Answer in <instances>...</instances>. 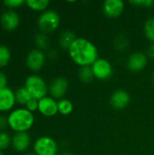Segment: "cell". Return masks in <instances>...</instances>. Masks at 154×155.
<instances>
[{
  "label": "cell",
  "mask_w": 154,
  "mask_h": 155,
  "mask_svg": "<svg viewBox=\"0 0 154 155\" xmlns=\"http://www.w3.org/2000/svg\"><path fill=\"white\" fill-rule=\"evenodd\" d=\"M147 55L152 58L154 59V44H151V45L148 47V50H147Z\"/></svg>",
  "instance_id": "31"
},
{
  "label": "cell",
  "mask_w": 154,
  "mask_h": 155,
  "mask_svg": "<svg viewBox=\"0 0 154 155\" xmlns=\"http://www.w3.org/2000/svg\"><path fill=\"white\" fill-rule=\"evenodd\" d=\"M3 5L9 10H15L23 5H25V0H5L3 2Z\"/></svg>",
  "instance_id": "26"
},
{
  "label": "cell",
  "mask_w": 154,
  "mask_h": 155,
  "mask_svg": "<svg viewBox=\"0 0 154 155\" xmlns=\"http://www.w3.org/2000/svg\"><path fill=\"white\" fill-rule=\"evenodd\" d=\"M0 15H1V13H0Z\"/></svg>",
  "instance_id": "37"
},
{
  "label": "cell",
  "mask_w": 154,
  "mask_h": 155,
  "mask_svg": "<svg viewBox=\"0 0 154 155\" xmlns=\"http://www.w3.org/2000/svg\"><path fill=\"white\" fill-rule=\"evenodd\" d=\"M58 106V113L63 115L70 114L74 110V104L68 99H61L57 102Z\"/></svg>",
  "instance_id": "22"
},
{
  "label": "cell",
  "mask_w": 154,
  "mask_h": 155,
  "mask_svg": "<svg viewBox=\"0 0 154 155\" xmlns=\"http://www.w3.org/2000/svg\"><path fill=\"white\" fill-rule=\"evenodd\" d=\"M8 128L15 134L28 133L34 124V115L25 107L15 108L7 115Z\"/></svg>",
  "instance_id": "2"
},
{
  "label": "cell",
  "mask_w": 154,
  "mask_h": 155,
  "mask_svg": "<svg viewBox=\"0 0 154 155\" xmlns=\"http://www.w3.org/2000/svg\"><path fill=\"white\" fill-rule=\"evenodd\" d=\"M15 104V91L8 86L0 89V114H9L14 110Z\"/></svg>",
  "instance_id": "9"
},
{
  "label": "cell",
  "mask_w": 154,
  "mask_h": 155,
  "mask_svg": "<svg viewBox=\"0 0 154 155\" xmlns=\"http://www.w3.org/2000/svg\"><path fill=\"white\" fill-rule=\"evenodd\" d=\"M68 81L63 76L55 77L48 86V92L54 99H63L68 90Z\"/></svg>",
  "instance_id": "10"
},
{
  "label": "cell",
  "mask_w": 154,
  "mask_h": 155,
  "mask_svg": "<svg viewBox=\"0 0 154 155\" xmlns=\"http://www.w3.org/2000/svg\"><path fill=\"white\" fill-rule=\"evenodd\" d=\"M60 15L54 10H45L41 13L37 19V25L41 33L50 34L59 27L60 25Z\"/></svg>",
  "instance_id": "4"
},
{
  "label": "cell",
  "mask_w": 154,
  "mask_h": 155,
  "mask_svg": "<svg viewBox=\"0 0 154 155\" xmlns=\"http://www.w3.org/2000/svg\"><path fill=\"white\" fill-rule=\"evenodd\" d=\"M15 96L16 104H18L20 105H24V106H25L26 104L32 99L31 94H29V92L26 90V88L25 86L18 87L15 91Z\"/></svg>",
  "instance_id": "17"
},
{
  "label": "cell",
  "mask_w": 154,
  "mask_h": 155,
  "mask_svg": "<svg viewBox=\"0 0 154 155\" xmlns=\"http://www.w3.org/2000/svg\"><path fill=\"white\" fill-rule=\"evenodd\" d=\"M61 155H74L72 153H70V152H64V153H63Z\"/></svg>",
  "instance_id": "33"
},
{
  "label": "cell",
  "mask_w": 154,
  "mask_h": 155,
  "mask_svg": "<svg viewBox=\"0 0 154 155\" xmlns=\"http://www.w3.org/2000/svg\"><path fill=\"white\" fill-rule=\"evenodd\" d=\"M0 155H4V153H3V151H1V150H0Z\"/></svg>",
  "instance_id": "35"
},
{
  "label": "cell",
  "mask_w": 154,
  "mask_h": 155,
  "mask_svg": "<svg viewBox=\"0 0 154 155\" xmlns=\"http://www.w3.org/2000/svg\"><path fill=\"white\" fill-rule=\"evenodd\" d=\"M34 44H35L37 49L44 52V50H47L49 48L50 39H49V37H48V35L46 34L38 33L34 36Z\"/></svg>",
  "instance_id": "20"
},
{
  "label": "cell",
  "mask_w": 154,
  "mask_h": 155,
  "mask_svg": "<svg viewBox=\"0 0 154 155\" xmlns=\"http://www.w3.org/2000/svg\"><path fill=\"white\" fill-rule=\"evenodd\" d=\"M7 83H8V79L6 74L0 70V89L7 87Z\"/></svg>",
  "instance_id": "30"
},
{
  "label": "cell",
  "mask_w": 154,
  "mask_h": 155,
  "mask_svg": "<svg viewBox=\"0 0 154 155\" xmlns=\"http://www.w3.org/2000/svg\"><path fill=\"white\" fill-rule=\"evenodd\" d=\"M48 57H49L50 59H54V58H56V52H55V50H49Z\"/></svg>",
  "instance_id": "32"
},
{
  "label": "cell",
  "mask_w": 154,
  "mask_h": 155,
  "mask_svg": "<svg viewBox=\"0 0 154 155\" xmlns=\"http://www.w3.org/2000/svg\"><path fill=\"white\" fill-rule=\"evenodd\" d=\"M75 40V34L71 30H65L59 36V45L63 49L69 50V48Z\"/></svg>",
  "instance_id": "16"
},
{
  "label": "cell",
  "mask_w": 154,
  "mask_h": 155,
  "mask_svg": "<svg viewBox=\"0 0 154 155\" xmlns=\"http://www.w3.org/2000/svg\"><path fill=\"white\" fill-rule=\"evenodd\" d=\"M31 143V136L28 133H16L12 136L11 146L15 152L23 153L29 149Z\"/></svg>",
  "instance_id": "12"
},
{
  "label": "cell",
  "mask_w": 154,
  "mask_h": 155,
  "mask_svg": "<svg viewBox=\"0 0 154 155\" xmlns=\"http://www.w3.org/2000/svg\"><path fill=\"white\" fill-rule=\"evenodd\" d=\"M1 27L7 32H13L16 30L20 25V15L15 10L6 9L0 15Z\"/></svg>",
  "instance_id": "7"
},
{
  "label": "cell",
  "mask_w": 154,
  "mask_h": 155,
  "mask_svg": "<svg viewBox=\"0 0 154 155\" xmlns=\"http://www.w3.org/2000/svg\"><path fill=\"white\" fill-rule=\"evenodd\" d=\"M78 77L81 82L88 84L93 81L94 78V74L92 69V66H84L81 67L79 72H78Z\"/></svg>",
  "instance_id": "21"
},
{
  "label": "cell",
  "mask_w": 154,
  "mask_h": 155,
  "mask_svg": "<svg viewBox=\"0 0 154 155\" xmlns=\"http://www.w3.org/2000/svg\"><path fill=\"white\" fill-rule=\"evenodd\" d=\"M12 145V136L6 132H0V150L5 151Z\"/></svg>",
  "instance_id": "24"
},
{
  "label": "cell",
  "mask_w": 154,
  "mask_h": 155,
  "mask_svg": "<svg viewBox=\"0 0 154 155\" xmlns=\"http://www.w3.org/2000/svg\"><path fill=\"white\" fill-rule=\"evenodd\" d=\"M144 34L145 36L154 44V18L148 19L144 24Z\"/></svg>",
  "instance_id": "25"
},
{
  "label": "cell",
  "mask_w": 154,
  "mask_h": 155,
  "mask_svg": "<svg viewBox=\"0 0 154 155\" xmlns=\"http://www.w3.org/2000/svg\"><path fill=\"white\" fill-rule=\"evenodd\" d=\"M152 79H153V83H154V73H153V75H152Z\"/></svg>",
  "instance_id": "36"
},
{
  "label": "cell",
  "mask_w": 154,
  "mask_h": 155,
  "mask_svg": "<svg viewBox=\"0 0 154 155\" xmlns=\"http://www.w3.org/2000/svg\"><path fill=\"white\" fill-rule=\"evenodd\" d=\"M71 59L81 67L92 66L98 59V50L93 43L85 38H76L68 50Z\"/></svg>",
  "instance_id": "1"
},
{
  "label": "cell",
  "mask_w": 154,
  "mask_h": 155,
  "mask_svg": "<svg viewBox=\"0 0 154 155\" xmlns=\"http://www.w3.org/2000/svg\"><path fill=\"white\" fill-rule=\"evenodd\" d=\"M130 103V94L124 90H117L113 93L110 98V104L115 110L125 109Z\"/></svg>",
  "instance_id": "15"
},
{
  "label": "cell",
  "mask_w": 154,
  "mask_h": 155,
  "mask_svg": "<svg viewBox=\"0 0 154 155\" xmlns=\"http://www.w3.org/2000/svg\"><path fill=\"white\" fill-rule=\"evenodd\" d=\"M46 56L44 53L37 48L32 49L28 52L25 57V64L27 68L35 73L40 71L45 64Z\"/></svg>",
  "instance_id": "6"
},
{
  "label": "cell",
  "mask_w": 154,
  "mask_h": 155,
  "mask_svg": "<svg viewBox=\"0 0 154 155\" xmlns=\"http://www.w3.org/2000/svg\"><path fill=\"white\" fill-rule=\"evenodd\" d=\"M34 153L35 155H57L58 145L57 143L50 136L38 137L33 145Z\"/></svg>",
  "instance_id": "5"
},
{
  "label": "cell",
  "mask_w": 154,
  "mask_h": 155,
  "mask_svg": "<svg viewBox=\"0 0 154 155\" xmlns=\"http://www.w3.org/2000/svg\"><path fill=\"white\" fill-rule=\"evenodd\" d=\"M25 107L29 112H31V113L34 114L35 111H38V100L32 98V99L26 104V105H25Z\"/></svg>",
  "instance_id": "28"
},
{
  "label": "cell",
  "mask_w": 154,
  "mask_h": 155,
  "mask_svg": "<svg viewBox=\"0 0 154 155\" xmlns=\"http://www.w3.org/2000/svg\"><path fill=\"white\" fill-rule=\"evenodd\" d=\"M12 58L10 48L5 45H0V70L8 65Z\"/></svg>",
  "instance_id": "19"
},
{
  "label": "cell",
  "mask_w": 154,
  "mask_h": 155,
  "mask_svg": "<svg viewBox=\"0 0 154 155\" xmlns=\"http://www.w3.org/2000/svg\"><path fill=\"white\" fill-rule=\"evenodd\" d=\"M26 90L31 94L32 98L36 100H41L42 98L47 96L48 93V86L46 82L43 77L38 74H33L27 76L24 85Z\"/></svg>",
  "instance_id": "3"
},
{
  "label": "cell",
  "mask_w": 154,
  "mask_h": 155,
  "mask_svg": "<svg viewBox=\"0 0 154 155\" xmlns=\"http://www.w3.org/2000/svg\"><path fill=\"white\" fill-rule=\"evenodd\" d=\"M38 111L45 117H53L58 113L57 102L51 96H45L38 101Z\"/></svg>",
  "instance_id": "13"
},
{
  "label": "cell",
  "mask_w": 154,
  "mask_h": 155,
  "mask_svg": "<svg viewBox=\"0 0 154 155\" xmlns=\"http://www.w3.org/2000/svg\"><path fill=\"white\" fill-rule=\"evenodd\" d=\"M50 2L48 0H26L25 5L35 12H44L48 7Z\"/></svg>",
  "instance_id": "18"
},
{
  "label": "cell",
  "mask_w": 154,
  "mask_h": 155,
  "mask_svg": "<svg viewBox=\"0 0 154 155\" xmlns=\"http://www.w3.org/2000/svg\"><path fill=\"white\" fill-rule=\"evenodd\" d=\"M113 45H114V47H115L116 50H118L120 52H123V51L127 49L128 45H129V41H128V39L126 38V36L124 35L120 34V35H117L115 36Z\"/></svg>",
  "instance_id": "23"
},
{
  "label": "cell",
  "mask_w": 154,
  "mask_h": 155,
  "mask_svg": "<svg viewBox=\"0 0 154 155\" xmlns=\"http://www.w3.org/2000/svg\"><path fill=\"white\" fill-rule=\"evenodd\" d=\"M7 127H8L7 116L4 115L3 114H0V132L5 131Z\"/></svg>",
  "instance_id": "29"
},
{
  "label": "cell",
  "mask_w": 154,
  "mask_h": 155,
  "mask_svg": "<svg viewBox=\"0 0 154 155\" xmlns=\"http://www.w3.org/2000/svg\"><path fill=\"white\" fill-rule=\"evenodd\" d=\"M124 10V3L122 0H106L103 4V14L110 18L119 17Z\"/></svg>",
  "instance_id": "14"
},
{
  "label": "cell",
  "mask_w": 154,
  "mask_h": 155,
  "mask_svg": "<svg viewBox=\"0 0 154 155\" xmlns=\"http://www.w3.org/2000/svg\"><path fill=\"white\" fill-rule=\"evenodd\" d=\"M148 63L147 55L142 52H135L132 54L127 60V67L133 73H139L143 71Z\"/></svg>",
  "instance_id": "11"
},
{
  "label": "cell",
  "mask_w": 154,
  "mask_h": 155,
  "mask_svg": "<svg viewBox=\"0 0 154 155\" xmlns=\"http://www.w3.org/2000/svg\"><path fill=\"white\" fill-rule=\"evenodd\" d=\"M130 4L133 5L143 6V7H151L154 5V1L152 0H132L130 1Z\"/></svg>",
  "instance_id": "27"
},
{
  "label": "cell",
  "mask_w": 154,
  "mask_h": 155,
  "mask_svg": "<svg viewBox=\"0 0 154 155\" xmlns=\"http://www.w3.org/2000/svg\"><path fill=\"white\" fill-rule=\"evenodd\" d=\"M24 155H35L34 153H25Z\"/></svg>",
  "instance_id": "34"
},
{
  "label": "cell",
  "mask_w": 154,
  "mask_h": 155,
  "mask_svg": "<svg viewBox=\"0 0 154 155\" xmlns=\"http://www.w3.org/2000/svg\"><path fill=\"white\" fill-rule=\"evenodd\" d=\"M94 77L99 80H108L112 77L113 70L111 63L103 58H98L92 65Z\"/></svg>",
  "instance_id": "8"
}]
</instances>
